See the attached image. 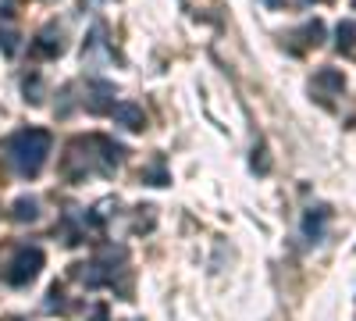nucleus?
<instances>
[{
  "instance_id": "5",
  "label": "nucleus",
  "mask_w": 356,
  "mask_h": 321,
  "mask_svg": "<svg viewBox=\"0 0 356 321\" xmlns=\"http://www.w3.org/2000/svg\"><path fill=\"white\" fill-rule=\"evenodd\" d=\"M36 54H61V33H57L54 25H47L43 33H40V43H36Z\"/></svg>"
},
{
  "instance_id": "3",
  "label": "nucleus",
  "mask_w": 356,
  "mask_h": 321,
  "mask_svg": "<svg viewBox=\"0 0 356 321\" xmlns=\"http://www.w3.org/2000/svg\"><path fill=\"white\" fill-rule=\"evenodd\" d=\"M111 118H114L118 125H125V129H143V125H146L143 107H136V104H129V100L114 104V107H111Z\"/></svg>"
},
{
  "instance_id": "2",
  "label": "nucleus",
  "mask_w": 356,
  "mask_h": 321,
  "mask_svg": "<svg viewBox=\"0 0 356 321\" xmlns=\"http://www.w3.org/2000/svg\"><path fill=\"white\" fill-rule=\"evenodd\" d=\"M43 268V250L40 246H25L15 253V260L8 265V282L11 285H29Z\"/></svg>"
},
{
  "instance_id": "4",
  "label": "nucleus",
  "mask_w": 356,
  "mask_h": 321,
  "mask_svg": "<svg viewBox=\"0 0 356 321\" xmlns=\"http://www.w3.org/2000/svg\"><path fill=\"white\" fill-rule=\"evenodd\" d=\"M324 221H328V211L324 208H317V211H307V218H303V232H307V240H321L324 236Z\"/></svg>"
},
{
  "instance_id": "6",
  "label": "nucleus",
  "mask_w": 356,
  "mask_h": 321,
  "mask_svg": "<svg viewBox=\"0 0 356 321\" xmlns=\"http://www.w3.org/2000/svg\"><path fill=\"white\" fill-rule=\"evenodd\" d=\"M15 221H36V200H18L15 203Z\"/></svg>"
},
{
  "instance_id": "7",
  "label": "nucleus",
  "mask_w": 356,
  "mask_h": 321,
  "mask_svg": "<svg viewBox=\"0 0 356 321\" xmlns=\"http://www.w3.org/2000/svg\"><path fill=\"white\" fill-rule=\"evenodd\" d=\"M317 86H328V90H342V86H346V79H342L335 68H324V72L317 75Z\"/></svg>"
},
{
  "instance_id": "8",
  "label": "nucleus",
  "mask_w": 356,
  "mask_h": 321,
  "mask_svg": "<svg viewBox=\"0 0 356 321\" xmlns=\"http://www.w3.org/2000/svg\"><path fill=\"white\" fill-rule=\"evenodd\" d=\"M335 36H339V47H342V50H353V36H356V25H353V22H342V25L335 29Z\"/></svg>"
},
{
  "instance_id": "1",
  "label": "nucleus",
  "mask_w": 356,
  "mask_h": 321,
  "mask_svg": "<svg viewBox=\"0 0 356 321\" xmlns=\"http://www.w3.org/2000/svg\"><path fill=\"white\" fill-rule=\"evenodd\" d=\"M8 157L15 164L18 175L33 179V175L43 171L47 157H50V132L43 129H25V132H15L11 143H8Z\"/></svg>"
},
{
  "instance_id": "10",
  "label": "nucleus",
  "mask_w": 356,
  "mask_h": 321,
  "mask_svg": "<svg viewBox=\"0 0 356 321\" xmlns=\"http://www.w3.org/2000/svg\"><path fill=\"white\" fill-rule=\"evenodd\" d=\"M93 321H107V307H97L93 311Z\"/></svg>"
},
{
  "instance_id": "9",
  "label": "nucleus",
  "mask_w": 356,
  "mask_h": 321,
  "mask_svg": "<svg viewBox=\"0 0 356 321\" xmlns=\"http://www.w3.org/2000/svg\"><path fill=\"white\" fill-rule=\"evenodd\" d=\"M0 43H4V54H15L18 50V33L11 25H0Z\"/></svg>"
}]
</instances>
